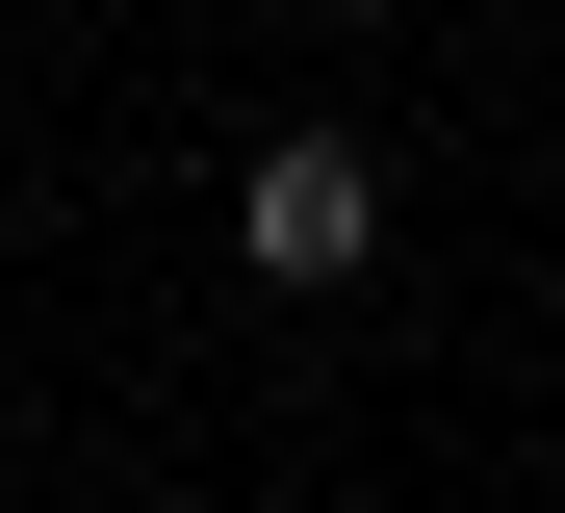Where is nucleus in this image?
I'll return each mask as SVG.
<instances>
[{
    "label": "nucleus",
    "mask_w": 565,
    "mask_h": 513,
    "mask_svg": "<svg viewBox=\"0 0 565 513\" xmlns=\"http://www.w3.org/2000/svg\"><path fill=\"white\" fill-rule=\"evenodd\" d=\"M232 232H257V282H360V257H386V154H360V129H257Z\"/></svg>",
    "instance_id": "1"
},
{
    "label": "nucleus",
    "mask_w": 565,
    "mask_h": 513,
    "mask_svg": "<svg viewBox=\"0 0 565 513\" xmlns=\"http://www.w3.org/2000/svg\"><path fill=\"white\" fill-rule=\"evenodd\" d=\"M334 26H412V0H334Z\"/></svg>",
    "instance_id": "2"
}]
</instances>
